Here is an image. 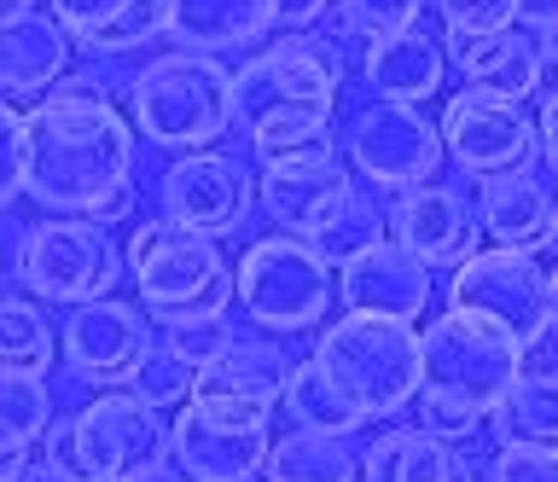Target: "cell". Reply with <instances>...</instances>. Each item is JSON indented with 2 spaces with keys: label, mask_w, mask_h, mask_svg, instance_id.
Masks as SVG:
<instances>
[{
  "label": "cell",
  "mask_w": 558,
  "mask_h": 482,
  "mask_svg": "<svg viewBox=\"0 0 558 482\" xmlns=\"http://www.w3.org/2000/svg\"><path fill=\"white\" fill-rule=\"evenodd\" d=\"M134 123L99 82L70 76L24 111V193L47 215L111 227L134 210Z\"/></svg>",
  "instance_id": "cell-1"
},
{
  "label": "cell",
  "mask_w": 558,
  "mask_h": 482,
  "mask_svg": "<svg viewBox=\"0 0 558 482\" xmlns=\"http://www.w3.org/2000/svg\"><path fill=\"white\" fill-rule=\"evenodd\" d=\"M349 71V41L338 29H303L268 53L244 59L233 71V128L251 140L262 169L296 151L331 140V106H338Z\"/></svg>",
  "instance_id": "cell-2"
},
{
  "label": "cell",
  "mask_w": 558,
  "mask_h": 482,
  "mask_svg": "<svg viewBox=\"0 0 558 482\" xmlns=\"http://www.w3.org/2000/svg\"><path fill=\"white\" fill-rule=\"evenodd\" d=\"M129 123L157 151H209L233 128V71L209 53H163L129 82Z\"/></svg>",
  "instance_id": "cell-3"
},
{
  "label": "cell",
  "mask_w": 558,
  "mask_h": 482,
  "mask_svg": "<svg viewBox=\"0 0 558 482\" xmlns=\"http://www.w3.org/2000/svg\"><path fill=\"white\" fill-rule=\"evenodd\" d=\"M314 367L343 390V401L361 419H390V412L413 407L425 390V367H418V332L401 320L378 314H343L331 320L320 343H314Z\"/></svg>",
  "instance_id": "cell-4"
},
{
  "label": "cell",
  "mask_w": 558,
  "mask_h": 482,
  "mask_svg": "<svg viewBox=\"0 0 558 482\" xmlns=\"http://www.w3.org/2000/svg\"><path fill=\"white\" fill-rule=\"evenodd\" d=\"M122 268L140 291V308L151 320H192V314H221L233 302V268L216 238L186 233L174 221H140L122 245Z\"/></svg>",
  "instance_id": "cell-5"
},
{
  "label": "cell",
  "mask_w": 558,
  "mask_h": 482,
  "mask_svg": "<svg viewBox=\"0 0 558 482\" xmlns=\"http://www.w3.org/2000/svg\"><path fill=\"white\" fill-rule=\"evenodd\" d=\"M233 297L251 325H262L268 337H291L326 320V308L338 302V273L326 268V256L308 238L268 233L239 256Z\"/></svg>",
  "instance_id": "cell-6"
},
{
  "label": "cell",
  "mask_w": 558,
  "mask_h": 482,
  "mask_svg": "<svg viewBox=\"0 0 558 482\" xmlns=\"http://www.w3.org/2000/svg\"><path fill=\"white\" fill-rule=\"evenodd\" d=\"M122 245L111 227L99 221H76V215H41L35 227L17 238V280L35 302H99L122 285Z\"/></svg>",
  "instance_id": "cell-7"
},
{
  "label": "cell",
  "mask_w": 558,
  "mask_h": 482,
  "mask_svg": "<svg viewBox=\"0 0 558 482\" xmlns=\"http://www.w3.org/2000/svg\"><path fill=\"white\" fill-rule=\"evenodd\" d=\"M418 367H425V390L453 395V401L477 407L488 419L500 407V395L523 378V349L500 325L448 308L418 332Z\"/></svg>",
  "instance_id": "cell-8"
},
{
  "label": "cell",
  "mask_w": 558,
  "mask_h": 482,
  "mask_svg": "<svg viewBox=\"0 0 558 482\" xmlns=\"http://www.w3.org/2000/svg\"><path fill=\"white\" fill-rule=\"evenodd\" d=\"M268 419L262 407L192 395L169 424V465L186 482H256L274 447Z\"/></svg>",
  "instance_id": "cell-9"
},
{
  "label": "cell",
  "mask_w": 558,
  "mask_h": 482,
  "mask_svg": "<svg viewBox=\"0 0 558 482\" xmlns=\"http://www.w3.org/2000/svg\"><path fill=\"white\" fill-rule=\"evenodd\" d=\"M343 158L361 181L384 186V193H408V186H430L436 169L448 163L442 128L418 106H390V99H366L349 116Z\"/></svg>",
  "instance_id": "cell-10"
},
{
  "label": "cell",
  "mask_w": 558,
  "mask_h": 482,
  "mask_svg": "<svg viewBox=\"0 0 558 482\" xmlns=\"http://www.w3.org/2000/svg\"><path fill=\"white\" fill-rule=\"evenodd\" d=\"M76 430V471L82 482H134L169 465V419L129 390H105L70 412Z\"/></svg>",
  "instance_id": "cell-11"
},
{
  "label": "cell",
  "mask_w": 558,
  "mask_h": 482,
  "mask_svg": "<svg viewBox=\"0 0 558 482\" xmlns=\"http://www.w3.org/2000/svg\"><path fill=\"white\" fill-rule=\"evenodd\" d=\"M453 308L500 325L518 349L547 337V268L523 250H471L453 268Z\"/></svg>",
  "instance_id": "cell-12"
},
{
  "label": "cell",
  "mask_w": 558,
  "mask_h": 482,
  "mask_svg": "<svg viewBox=\"0 0 558 482\" xmlns=\"http://www.w3.org/2000/svg\"><path fill=\"white\" fill-rule=\"evenodd\" d=\"M251 203H256L251 169L239 158H221V151H186L157 175V215L204 238L239 233L251 221Z\"/></svg>",
  "instance_id": "cell-13"
},
{
  "label": "cell",
  "mask_w": 558,
  "mask_h": 482,
  "mask_svg": "<svg viewBox=\"0 0 558 482\" xmlns=\"http://www.w3.org/2000/svg\"><path fill=\"white\" fill-rule=\"evenodd\" d=\"M442 151H448V163H460L477 181L512 175V169L535 158V123L512 99L460 88L442 111Z\"/></svg>",
  "instance_id": "cell-14"
},
{
  "label": "cell",
  "mask_w": 558,
  "mask_h": 482,
  "mask_svg": "<svg viewBox=\"0 0 558 482\" xmlns=\"http://www.w3.org/2000/svg\"><path fill=\"white\" fill-rule=\"evenodd\" d=\"M349 198H355V175H349V163L338 158L331 140L314 146V151H296V158L268 163L256 181V203L268 210L274 227L291 233V238H314Z\"/></svg>",
  "instance_id": "cell-15"
},
{
  "label": "cell",
  "mask_w": 558,
  "mask_h": 482,
  "mask_svg": "<svg viewBox=\"0 0 558 482\" xmlns=\"http://www.w3.org/2000/svg\"><path fill=\"white\" fill-rule=\"evenodd\" d=\"M157 349L146 308L122 302V297H99L70 308V320L59 325V355L64 367L87 378V384H129V372Z\"/></svg>",
  "instance_id": "cell-16"
},
{
  "label": "cell",
  "mask_w": 558,
  "mask_h": 482,
  "mask_svg": "<svg viewBox=\"0 0 558 482\" xmlns=\"http://www.w3.org/2000/svg\"><path fill=\"white\" fill-rule=\"evenodd\" d=\"M390 238L401 250H413L425 268H460L471 250H477V210L460 186H408L390 203Z\"/></svg>",
  "instance_id": "cell-17"
},
{
  "label": "cell",
  "mask_w": 558,
  "mask_h": 482,
  "mask_svg": "<svg viewBox=\"0 0 558 482\" xmlns=\"http://www.w3.org/2000/svg\"><path fill=\"white\" fill-rule=\"evenodd\" d=\"M338 302L349 314H378V320H401L413 325L430 308V268L413 250H401L396 238L361 250L355 262L338 268Z\"/></svg>",
  "instance_id": "cell-18"
},
{
  "label": "cell",
  "mask_w": 558,
  "mask_h": 482,
  "mask_svg": "<svg viewBox=\"0 0 558 482\" xmlns=\"http://www.w3.org/2000/svg\"><path fill=\"white\" fill-rule=\"evenodd\" d=\"M477 227L495 238V250H547L558 238V198L547 193V181L530 175V169H512V175H488L477 186Z\"/></svg>",
  "instance_id": "cell-19"
},
{
  "label": "cell",
  "mask_w": 558,
  "mask_h": 482,
  "mask_svg": "<svg viewBox=\"0 0 558 482\" xmlns=\"http://www.w3.org/2000/svg\"><path fill=\"white\" fill-rule=\"evenodd\" d=\"M296 360L286 355V343L274 337H256V332H239L227 349L198 372L192 395H209V401H239V407H262L274 412L286 401V384H291Z\"/></svg>",
  "instance_id": "cell-20"
},
{
  "label": "cell",
  "mask_w": 558,
  "mask_h": 482,
  "mask_svg": "<svg viewBox=\"0 0 558 482\" xmlns=\"http://www.w3.org/2000/svg\"><path fill=\"white\" fill-rule=\"evenodd\" d=\"M47 12L70 41L105 59L140 53L157 36H169V0H47Z\"/></svg>",
  "instance_id": "cell-21"
},
{
  "label": "cell",
  "mask_w": 558,
  "mask_h": 482,
  "mask_svg": "<svg viewBox=\"0 0 558 482\" xmlns=\"http://www.w3.org/2000/svg\"><path fill=\"white\" fill-rule=\"evenodd\" d=\"M448 59H453V71L465 76V88L512 99V106L535 99L541 76H547V71H541L535 36H523L518 24L495 29V36H448Z\"/></svg>",
  "instance_id": "cell-22"
},
{
  "label": "cell",
  "mask_w": 558,
  "mask_h": 482,
  "mask_svg": "<svg viewBox=\"0 0 558 482\" xmlns=\"http://www.w3.org/2000/svg\"><path fill=\"white\" fill-rule=\"evenodd\" d=\"M70 71V36L47 7L0 24V94L7 99H47Z\"/></svg>",
  "instance_id": "cell-23"
},
{
  "label": "cell",
  "mask_w": 558,
  "mask_h": 482,
  "mask_svg": "<svg viewBox=\"0 0 558 482\" xmlns=\"http://www.w3.org/2000/svg\"><path fill=\"white\" fill-rule=\"evenodd\" d=\"M442 76H448V53L425 36V29H401V36H384V41L361 47L366 94L390 99V106H425V99L442 94Z\"/></svg>",
  "instance_id": "cell-24"
},
{
  "label": "cell",
  "mask_w": 558,
  "mask_h": 482,
  "mask_svg": "<svg viewBox=\"0 0 558 482\" xmlns=\"http://www.w3.org/2000/svg\"><path fill=\"white\" fill-rule=\"evenodd\" d=\"M274 29V0H169L174 53H239Z\"/></svg>",
  "instance_id": "cell-25"
},
{
  "label": "cell",
  "mask_w": 558,
  "mask_h": 482,
  "mask_svg": "<svg viewBox=\"0 0 558 482\" xmlns=\"http://www.w3.org/2000/svg\"><path fill=\"white\" fill-rule=\"evenodd\" d=\"M361 482H471L448 442L425 430H384L361 454Z\"/></svg>",
  "instance_id": "cell-26"
},
{
  "label": "cell",
  "mask_w": 558,
  "mask_h": 482,
  "mask_svg": "<svg viewBox=\"0 0 558 482\" xmlns=\"http://www.w3.org/2000/svg\"><path fill=\"white\" fill-rule=\"evenodd\" d=\"M495 419L500 447H541L558 454V372H523L512 390L500 395Z\"/></svg>",
  "instance_id": "cell-27"
},
{
  "label": "cell",
  "mask_w": 558,
  "mask_h": 482,
  "mask_svg": "<svg viewBox=\"0 0 558 482\" xmlns=\"http://www.w3.org/2000/svg\"><path fill=\"white\" fill-rule=\"evenodd\" d=\"M262 482H361V454L349 447V436L291 430V436H274Z\"/></svg>",
  "instance_id": "cell-28"
},
{
  "label": "cell",
  "mask_w": 558,
  "mask_h": 482,
  "mask_svg": "<svg viewBox=\"0 0 558 482\" xmlns=\"http://www.w3.org/2000/svg\"><path fill=\"white\" fill-rule=\"evenodd\" d=\"M286 419L291 430H320V436H355V430L366 424L355 407L343 401V390L331 384V378L314 367V360H303V367L291 372V384H286Z\"/></svg>",
  "instance_id": "cell-29"
},
{
  "label": "cell",
  "mask_w": 558,
  "mask_h": 482,
  "mask_svg": "<svg viewBox=\"0 0 558 482\" xmlns=\"http://www.w3.org/2000/svg\"><path fill=\"white\" fill-rule=\"evenodd\" d=\"M59 355L47 308L35 297H0V372H47Z\"/></svg>",
  "instance_id": "cell-30"
},
{
  "label": "cell",
  "mask_w": 558,
  "mask_h": 482,
  "mask_svg": "<svg viewBox=\"0 0 558 482\" xmlns=\"http://www.w3.org/2000/svg\"><path fill=\"white\" fill-rule=\"evenodd\" d=\"M52 424V390L47 372H0V447H29Z\"/></svg>",
  "instance_id": "cell-31"
},
{
  "label": "cell",
  "mask_w": 558,
  "mask_h": 482,
  "mask_svg": "<svg viewBox=\"0 0 558 482\" xmlns=\"http://www.w3.org/2000/svg\"><path fill=\"white\" fill-rule=\"evenodd\" d=\"M384 233H390V221H384V210H378L373 198H361V193H355V198H349L338 215L326 221L320 233L308 238V245L326 256V268H343V262H355L361 250L384 245Z\"/></svg>",
  "instance_id": "cell-32"
},
{
  "label": "cell",
  "mask_w": 558,
  "mask_h": 482,
  "mask_svg": "<svg viewBox=\"0 0 558 482\" xmlns=\"http://www.w3.org/2000/svg\"><path fill=\"white\" fill-rule=\"evenodd\" d=\"M418 12H425V0H331V29L366 47L401 36V29H418Z\"/></svg>",
  "instance_id": "cell-33"
},
{
  "label": "cell",
  "mask_w": 558,
  "mask_h": 482,
  "mask_svg": "<svg viewBox=\"0 0 558 482\" xmlns=\"http://www.w3.org/2000/svg\"><path fill=\"white\" fill-rule=\"evenodd\" d=\"M192 384H198V372H192L186 360H174V355L163 349V343H157V349H151V355L129 372V384H122V390H129L134 401L157 407V412H169V407L181 412V407L192 401Z\"/></svg>",
  "instance_id": "cell-34"
},
{
  "label": "cell",
  "mask_w": 558,
  "mask_h": 482,
  "mask_svg": "<svg viewBox=\"0 0 558 482\" xmlns=\"http://www.w3.org/2000/svg\"><path fill=\"white\" fill-rule=\"evenodd\" d=\"M233 337H239V325H233L227 308H221V314H192V320H169L163 325V349L174 360H186L192 372H204Z\"/></svg>",
  "instance_id": "cell-35"
},
{
  "label": "cell",
  "mask_w": 558,
  "mask_h": 482,
  "mask_svg": "<svg viewBox=\"0 0 558 482\" xmlns=\"http://www.w3.org/2000/svg\"><path fill=\"white\" fill-rule=\"evenodd\" d=\"M477 424H483V412L477 407H465V401H453V395H436V390H418V424L413 430H425V436L436 442H471L477 436Z\"/></svg>",
  "instance_id": "cell-36"
},
{
  "label": "cell",
  "mask_w": 558,
  "mask_h": 482,
  "mask_svg": "<svg viewBox=\"0 0 558 482\" xmlns=\"http://www.w3.org/2000/svg\"><path fill=\"white\" fill-rule=\"evenodd\" d=\"M448 36H495V29H512V0H436Z\"/></svg>",
  "instance_id": "cell-37"
},
{
  "label": "cell",
  "mask_w": 558,
  "mask_h": 482,
  "mask_svg": "<svg viewBox=\"0 0 558 482\" xmlns=\"http://www.w3.org/2000/svg\"><path fill=\"white\" fill-rule=\"evenodd\" d=\"M24 193V111L0 99V210H12Z\"/></svg>",
  "instance_id": "cell-38"
},
{
  "label": "cell",
  "mask_w": 558,
  "mask_h": 482,
  "mask_svg": "<svg viewBox=\"0 0 558 482\" xmlns=\"http://www.w3.org/2000/svg\"><path fill=\"white\" fill-rule=\"evenodd\" d=\"M488 482H558V454L541 447H500L488 465Z\"/></svg>",
  "instance_id": "cell-39"
},
{
  "label": "cell",
  "mask_w": 558,
  "mask_h": 482,
  "mask_svg": "<svg viewBox=\"0 0 558 482\" xmlns=\"http://www.w3.org/2000/svg\"><path fill=\"white\" fill-rule=\"evenodd\" d=\"M331 0H274V29H286V36H303L326 18Z\"/></svg>",
  "instance_id": "cell-40"
},
{
  "label": "cell",
  "mask_w": 558,
  "mask_h": 482,
  "mask_svg": "<svg viewBox=\"0 0 558 482\" xmlns=\"http://www.w3.org/2000/svg\"><path fill=\"white\" fill-rule=\"evenodd\" d=\"M535 151H541V163L558 175V88L541 99V116H535Z\"/></svg>",
  "instance_id": "cell-41"
},
{
  "label": "cell",
  "mask_w": 558,
  "mask_h": 482,
  "mask_svg": "<svg viewBox=\"0 0 558 482\" xmlns=\"http://www.w3.org/2000/svg\"><path fill=\"white\" fill-rule=\"evenodd\" d=\"M17 482H82V477L64 471V465H52V459H29L24 471H17Z\"/></svg>",
  "instance_id": "cell-42"
},
{
  "label": "cell",
  "mask_w": 558,
  "mask_h": 482,
  "mask_svg": "<svg viewBox=\"0 0 558 482\" xmlns=\"http://www.w3.org/2000/svg\"><path fill=\"white\" fill-rule=\"evenodd\" d=\"M535 47H541V71H558V24L535 29Z\"/></svg>",
  "instance_id": "cell-43"
},
{
  "label": "cell",
  "mask_w": 558,
  "mask_h": 482,
  "mask_svg": "<svg viewBox=\"0 0 558 482\" xmlns=\"http://www.w3.org/2000/svg\"><path fill=\"white\" fill-rule=\"evenodd\" d=\"M29 465L24 447H0V482H17V471Z\"/></svg>",
  "instance_id": "cell-44"
},
{
  "label": "cell",
  "mask_w": 558,
  "mask_h": 482,
  "mask_svg": "<svg viewBox=\"0 0 558 482\" xmlns=\"http://www.w3.org/2000/svg\"><path fill=\"white\" fill-rule=\"evenodd\" d=\"M547 332H558V268L547 273Z\"/></svg>",
  "instance_id": "cell-45"
},
{
  "label": "cell",
  "mask_w": 558,
  "mask_h": 482,
  "mask_svg": "<svg viewBox=\"0 0 558 482\" xmlns=\"http://www.w3.org/2000/svg\"><path fill=\"white\" fill-rule=\"evenodd\" d=\"M24 12H35V0H0V24L24 18Z\"/></svg>",
  "instance_id": "cell-46"
},
{
  "label": "cell",
  "mask_w": 558,
  "mask_h": 482,
  "mask_svg": "<svg viewBox=\"0 0 558 482\" xmlns=\"http://www.w3.org/2000/svg\"><path fill=\"white\" fill-rule=\"evenodd\" d=\"M134 482H186L174 465H157V471H146V477H134Z\"/></svg>",
  "instance_id": "cell-47"
}]
</instances>
